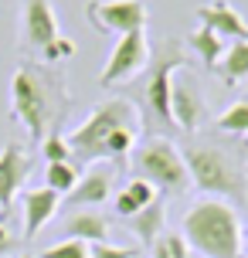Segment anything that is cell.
Wrapping results in <instances>:
<instances>
[{
	"mask_svg": "<svg viewBox=\"0 0 248 258\" xmlns=\"http://www.w3.org/2000/svg\"><path fill=\"white\" fill-rule=\"evenodd\" d=\"M140 211H143V207L133 201V194H130V190H119V197H116V214H119V218L130 221L133 214H140Z\"/></svg>",
	"mask_w": 248,
	"mask_h": 258,
	"instance_id": "cell-25",
	"label": "cell"
},
{
	"mask_svg": "<svg viewBox=\"0 0 248 258\" xmlns=\"http://www.w3.org/2000/svg\"><path fill=\"white\" fill-rule=\"evenodd\" d=\"M146 61H150L146 31L122 34V38L116 41L112 54H109V61H105L102 75H99V85H105V89H112V85H122V82H130V78L140 75V72L146 68Z\"/></svg>",
	"mask_w": 248,
	"mask_h": 258,
	"instance_id": "cell-6",
	"label": "cell"
},
{
	"mask_svg": "<svg viewBox=\"0 0 248 258\" xmlns=\"http://www.w3.org/2000/svg\"><path fill=\"white\" fill-rule=\"evenodd\" d=\"M163 224H167V207L163 201H153V204H146L140 214H133L130 218V231L143 241V245H157V238H163Z\"/></svg>",
	"mask_w": 248,
	"mask_h": 258,
	"instance_id": "cell-15",
	"label": "cell"
},
{
	"mask_svg": "<svg viewBox=\"0 0 248 258\" xmlns=\"http://www.w3.org/2000/svg\"><path fill=\"white\" fill-rule=\"evenodd\" d=\"M183 238L204 258H241V221L224 201H201L183 214Z\"/></svg>",
	"mask_w": 248,
	"mask_h": 258,
	"instance_id": "cell-2",
	"label": "cell"
},
{
	"mask_svg": "<svg viewBox=\"0 0 248 258\" xmlns=\"http://www.w3.org/2000/svg\"><path fill=\"white\" fill-rule=\"evenodd\" d=\"M218 72H221L224 82H241V78H248V41H235V44L224 48V58L218 64Z\"/></svg>",
	"mask_w": 248,
	"mask_h": 258,
	"instance_id": "cell-18",
	"label": "cell"
},
{
	"mask_svg": "<svg viewBox=\"0 0 248 258\" xmlns=\"http://www.w3.org/2000/svg\"><path fill=\"white\" fill-rule=\"evenodd\" d=\"M65 231L68 238H79L85 245H102V241H109V221L95 211H79L65 221Z\"/></svg>",
	"mask_w": 248,
	"mask_h": 258,
	"instance_id": "cell-16",
	"label": "cell"
},
{
	"mask_svg": "<svg viewBox=\"0 0 248 258\" xmlns=\"http://www.w3.org/2000/svg\"><path fill=\"white\" fill-rule=\"evenodd\" d=\"M17 245H21V241H17V238H14V234L0 224V258H7L11 251H17Z\"/></svg>",
	"mask_w": 248,
	"mask_h": 258,
	"instance_id": "cell-27",
	"label": "cell"
},
{
	"mask_svg": "<svg viewBox=\"0 0 248 258\" xmlns=\"http://www.w3.org/2000/svg\"><path fill=\"white\" fill-rule=\"evenodd\" d=\"M241 245H245V251H248V231H245V238H241Z\"/></svg>",
	"mask_w": 248,
	"mask_h": 258,
	"instance_id": "cell-28",
	"label": "cell"
},
{
	"mask_svg": "<svg viewBox=\"0 0 248 258\" xmlns=\"http://www.w3.org/2000/svg\"><path fill=\"white\" fill-rule=\"evenodd\" d=\"M41 153L48 163H72V150H68V140L61 136H48V140L41 143Z\"/></svg>",
	"mask_w": 248,
	"mask_h": 258,
	"instance_id": "cell-22",
	"label": "cell"
},
{
	"mask_svg": "<svg viewBox=\"0 0 248 258\" xmlns=\"http://www.w3.org/2000/svg\"><path fill=\"white\" fill-rule=\"evenodd\" d=\"M197 21L204 27H211L214 34L221 38H235V41H248V24L245 17L228 4V0H214V4H204L197 7Z\"/></svg>",
	"mask_w": 248,
	"mask_h": 258,
	"instance_id": "cell-12",
	"label": "cell"
},
{
	"mask_svg": "<svg viewBox=\"0 0 248 258\" xmlns=\"http://www.w3.org/2000/svg\"><path fill=\"white\" fill-rule=\"evenodd\" d=\"M75 183H79V167L75 163H48V170H44V187L48 190H54L58 197H68L75 190Z\"/></svg>",
	"mask_w": 248,
	"mask_h": 258,
	"instance_id": "cell-19",
	"label": "cell"
},
{
	"mask_svg": "<svg viewBox=\"0 0 248 258\" xmlns=\"http://www.w3.org/2000/svg\"><path fill=\"white\" fill-rule=\"evenodd\" d=\"M126 190L133 194V201H136L140 207H146V204H153V201H157V187H153L150 180H143V177L130 180V183H126Z\"/></svg>",
	"mask_w": 248,
	"mask_h": 258,
	"instance_id": "cell-23",
	"label": "cell"
},
{
	"mask_svg": "<svg viewBox=\"0 0 248 258\" xmlns=\"http://www.w3.org/2000/svg\"><path fill=\"white\" fill-rule=\"evenodd\" d=\"M27 173H31V156L17 143H7L0 150V211H11L14 197L24 190Z\"/></svg>",
	"mask_w": 248,
	"mask_h": 258,
	"instance_id": "cell-9",
	"label": "cell"
},
{
	"mask_svg": "<svg viewBox=\"0 0 248 258\" xmlns=\"http://www.w3.org/2000/svg\"><path fill=\"white\" fill-rule=\"evenodd\" d=\"M140 136V112L130 99H109L92 112L79 129H72L68 150L79 163H99V160H116L126 163L130 150Z\"/></svg>",
	"mask_w": 248,
	"mask_h": 258,
	"instance_id": "cell-1",
	"label": "cell"
},
{
	"mask_svg": "<svg viewBox=\"0 0 248 258\" xmlns=\"http://www.w3.org/2000/svg\"><path fill=\"white\" fill-rule=\"evenodd\" d=\"M191 258H204V255H191Z\"/></svg>",
	"mask_w": 248,
	"mask_h": 258,
	"instance_id": "cell-29",
	"label": "cell"
},
{
	"mask_svg": "<svg viewBox=\"0 0 248 258\" xmlns=\"http://www.w3.org/2000/svg\"><path fill=\"white\" fill-rule=\"evenodd\" d=\"M72 51H75V44H72L68 38H58V41L51 44V48L44 51V58H48V61H58V58H68Z\"/></svg>",
	"mask_w": 248,
	"mask_h": 258,
	"instance_id": "cell-26",
	"label": "cell"
},
{
	"mask_svg": "<svg viewBox=\"0 0 248 258\" xmlns=\"http://www.w3.org/2000/svg\"><path fill=\"white\" fill-rule=\"evenodd\" d=\"M218 129H221V133H231V136L248 133V102H238V105H231L228 112H221V116H218Z\"/></svg>",
	"mask_w": 248,
	"mask_h": 258,
	"instance_id": "cell-20",
	"label": "cell"
},
{
	"mask_svg": "<svg viewBox=\"0 0 248 258\" xmlns=\"http://www.w3.org/2000/svg\"><path fill=\"white\" fill-rule=\"evenodd\" d=\"M191 48H194L197 54H201V61L208 64V68H218V64H221V58H224V48H228V44H224V38L221 34H214V31H211V27H197L194 34H191Z\"/></svg>",
	"mask_w": 248,
	"mask_h": 258,
	"instance_id": "cell-17",
	"label": "cell"
},
{
	"mask_svg": "<svg viewBox=\"0 0 248 258\" xmlns=\"http://www.w3.org/2000/svg\"><path fill=\"white\" fill-rule=\"evenodd\" d=\"M24 258H34V255H24Z\"/></svg>",
	"mask_w": 248,
	"mask_h": 258,
	"instance_id": "cell-30",
	"label": "cell"
},
{
	"mask_svg": "<svg viewBox=\"0 0 248 258\" xmlns=\"http://www.w3.org/2000/svg\"><path fill=\"white\" fill-rule=\"evenodd\" d=\"M24 41L38 51H48L58 41V21H54L51 0H24Z\"/></svg>",
	"mask_w": 248,
	"mask_h": 258,
	"instance_id": "cell-10",
	"label": "cell"
},
{
	"mask_svg": "<svg viewBox=\"0 0 248 258\" xmlns=\"http://www.w3.org/2000/svg\"><path fill=\"white\" fill-rule=\"evenodd\" d=\"M183 163H187V173H191V183L204 194H218V197H228L241 204L248 197V183L245 173L228 153H221L218 146H191L183 153Z\"/></svg>",
	"mask_w": 248,
	"mask_h": 258,
	"instance_id": "cell-4",
	"label": "cell"
},
{
	"mask_svg": "<svg viewBox=\"0 0 248 258\" xmlns=\"http://www.w3.org/2000/svg\"><path fill=\"white\" fill-rule=\"evenodd\" d=\"M11 105L14 116L27 126V136L34 143L48 140V129H51L58 109H54V92H51V78L38 72L34 64H24L14 72L11 82Z\"/></svg>",
	"mask_w": 248,
	"mask_h": 258,
	"instance_id": "cell-3",
	"label": "cell"
},
{
	"mask_svg": "<svg viewBox=\"0 0 248 258\" xmlns=\"http://www.w3.org/2000/svg\"><path fill=\"white\" fill-rule=\"evenodd\" d=\"M133 255H136L133 248H119V245H109V241L89 248V258H133Z\"/></svg>",
	"mask_w": 248,
	"mask_h": 258,
	"instance_id": "cell-24",
	"label": "cell"
},
{
	"mask_svg": "<svg viewBox=\"0 0 248 258\" xmlns=\"http://www.w3.org/2000/svg\"><path fill=\"white\" fill-rule=\"evenodd\" d=\"M89 248L92 245H85L79 238H65V241H58V245L44 248L41 258H89Z\"/></svg>",
	"mask_w": 248,
	"mask_h": 258,
	"instance_id": "cell-21",
	"label": "cell"
},
{
	"mask_svg": "<svg viewBox=\"0 0 248 258\" xmlns=\"http://www.w3.org/2000/svg\"><path fill=\"white\" fill-rule=\"evenodd\" d=\"M112 190V170L109 167H92L89 173H82L75 190L68 194L72 204H105Z\"/></svg>",
	"mask_w": 248,
	"mask_h": 258,
	"instance_id": "cell-14",
	"label": "cell"
},
{
	"mask_svg": "<svg viewBox=\"0 0 248 258\" xmlns=\"http://www.w3.org/2000/svg\"><path fill=\"white\" fill-rule=\"evenodd\" d=\"M136 163H140L143 180H150L153 187H163V190H187L191 187L183 153L170 140H146Z\"/></svg>",
	"mask_w": 248,
	"mask_h": 258,
	"instance_id": "cell-5",
	"label": "cell"
},
{
	"mask_svg": "<svg viewBox=\"0 0 248 258\" xmlns=\"http://www.w3.org/2000/svg\"><path fill=\"white\" fill-rule=\"evenodd\" d=\"M173 64H183V58L177 51H167L160 58V64L153 68L150 82H146V105H150V112H153L160 122H167V126H173V112H170V85H173L170 68H173Z\"/></svg>",
	"mask_w": 248,
	"mask_h": 258,
	"instance_id": "cell-11",
	"label": "cell"
},
{
	"mask_svg": "<svg viewBox=\"0 0 248 258\" xmlns=\"http://www.w3.org/2000/svg\"><path fill=\"white\" fill-rule=\"evenodd\" d=\"M85 11H89V21L99 31H109V34H119V38L146 27V4L143 0H95Z\"/></svg>",
	"mask_w": 248,
	"mask_h": 258,
	"instance_id": "cell-7",
	"label": "cell"
},
{
	"mask_svg": "<svg viewBox=\"0 0 248 258\" xmlns=\"http://www.w3.org/2000/svg\"><path fill=\"white\" fill-rule=\"evenodd\" d=\"M170 112H173V122H177L183 133H194V129L208 119V102H204V95L197 92L194 78L180 75L170 85Z\"/></svg>",
	"mask_w": 248,
	"mask_h": 258,
	"instance_id": "cell-8",
	"label": "cell"
},
{
	"mask_svg": "<svg viewBox=\"0 0 248 258\" xmlns=\"http://www.w3.org/2000/svg\"><path fill=\"white\" fill-rule=\"evenodd\" d=\"M58 204H61V197L48 187L24 190V241L38 238V231L58 214Z\"/></svg>",
	"mask_w": 248,
	"mask_h": 258,
	"instance_id": "cell-13",
	"label": "cell"
}]
</instances>
